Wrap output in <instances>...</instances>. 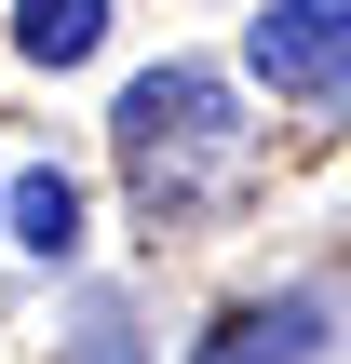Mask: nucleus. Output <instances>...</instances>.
Wrapping results in <instances>:
<instances>
[{
	"label": "nucleus",
	"instance_id": "f257e3e1",
	"mask_svg": "<svg viewBox=\"0 0 351 364\" xmlns=\"http://www.w3.org/2000/svg\"><path fill=\"white\" fill-rule=\"evenodd\" d=\"M230 108H243V95H230V68H203V54H162V68H135V81H122V108H108V149L135 162V203H149V230L203 203V162L243 135Z\"/></svg>",
	"mask_w": 351,
	"mask_h": 364
},
{
	"label": "nucleus",
	"instance_id": "f03ea898",
	"mask_svg": "<svg viewBox=\"0 0 351 364\" xmlns=\"http://www.w3.org/2000/svg\"><path fill=\"white\" fill-rule=\"evenodd\" d=\"M243 81L284 95V108L351 95V0H271V14L243 27Z\"/></svg>",
	"mask_w": 351,
	"mask_h": 364
},
{
	"label": "nucleus",
	"instance_id": "7ed1b4c3",
	"mask_svg": "<svg viewBox=\"0 0 351 364\" xmlns=\"http://www.w3.org/2000/svg\"><path fill=\"white\" fill-rule=\"evenodd\" d=\"M311 351H325V297H311V284L243 297V311H216V324L189 338V364H311Z\"/></svg>",
	"mask_w": 351,
	"mask_h": 364
},
{
	"label": "nucleus",
	"instance_id": "20e7f679",
	"mask_svg": "<svg viewBox=\"0 0 351 364\" xmlns=\"http://www.w3.org/2000/svg\"><path fill=\"white\" fill-rule=\"evenodd\" d=\"M0 243H14V257H41V270H68V257H81V176H68V162L0 176Z\"/></svg>",
	"mask_w": 351,
	"mask_h": 364
},
{
	"label": "nucleus",
	"instance_id": "39448f33",
	"mask_svg": "<svg viewBox=\"0 0 351 364\" xmlns=\"http://www.w3.org/2000/svg\"><path fill=\"white\" fill-rule=\"evenodd\" d=\"M108 41V0H14V54L27 68H81Z\"/></svg>",
	"mask_w": 351,
	"mask_h": 364
},
{
	"label": "nucleus",
	"instance_id": "423d86ee",
	"mask_svg": "<svg viewBox=\"0 0 351 364\" xmlns=\"http://www.w3.org/2000/svg\"><path fill=\"white\" fill-rule=\"evenodd\" d=\"M68 364H149V338H135V324L95 297V311H81V338H68Z\"/></svg>",
	"mask_w": 351,
	"mask_h": 364
}]
</instances>
